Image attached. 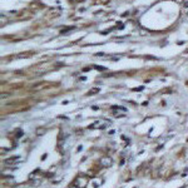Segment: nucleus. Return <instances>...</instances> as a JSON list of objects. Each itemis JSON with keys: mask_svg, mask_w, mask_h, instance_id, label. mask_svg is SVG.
Masks as SVG:
<instances>
[{"mask_svg": "<svg viewBox=\"0 0 188 188\" xmlns=\"http://www.w3.org/2000/svg\"><path fill=\"white\" fill-rule=\"evenodd\" d=\"M102 164H104V165H110V164H112V159H110L109 157H103V158H102Z\"/></svg>", "mask_w": 188, "mask_h": 188, "instance_id": "nucleus-1", "label": "nucleus"}, {"mask_svg": "<svg viewBox=\"0 0 188 188\" xmlns=\"http://www.w3.org/2000/svg\"><path fill=\"white\" fill-rule=\"evenodd\" d=\"M45 133V128H38L36 129V134L38 136H43Z\"/></svg>", "mask_w": 188, "mask_h": 188, "instance_id": "nucleus-2", "label": "nucleus"}]
</instances>
